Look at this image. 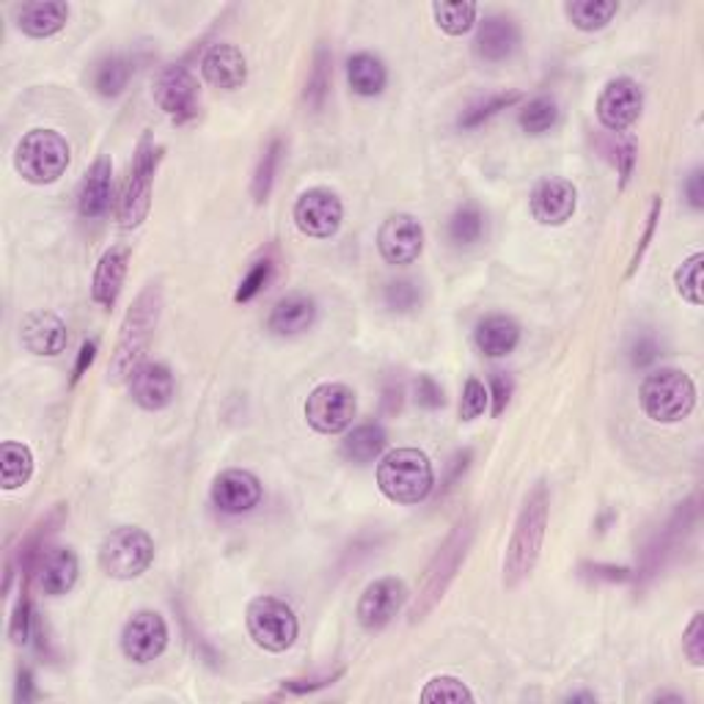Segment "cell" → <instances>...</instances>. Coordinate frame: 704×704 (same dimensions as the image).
Listing matches in <instances>:
<instances>
[{
	"label": "cell",
	"instance_id": "6da1fadb",
	"mask_svg": "<svg viewBox=\"0 0 704 704\" xmlns=\"http://www.w3.org/2000/svg\"><path fill=\"white\" fill-rule=\"evenodd\" d=\"M548 512H551V498H548V487L540 481L526 496L523 509L515 520L512 537H509L507 556H503V586L507 589H515L534 573L542 542H545Z\"/></svg>",
	"mask_w": 704,
	"mask_h": 704
},
{
	"label": "cell",
	"instance_id": "7a4b0ae2",
	"mask_svg": "<svg viewBox=\"0 0 704 704\" xmlns=\"http://www.w3.org/2000/svg\"><path fill=\"white\" fill-rule=\"evenodd\" d=\"M160 306H163L160 284H149L130 306L124 323H121L119 342H116L113 358H110L108 366V375L113 382L130 380L132 371L147 360L149 342H152V334L160 319Z\"/></svg>",
	"mask_w": 704,
	"mask_h": 704
},
{
	"label": "cell",
	"instance_id": "3957f363",
	"mask_svg": "<svg viewBox=\"0 0 704 704\" xmlns=\"http://www.w3.org/2000/svg\"><path fill=\"white\" fill-rule=\"evenodd\" d=\"M474 537H476V518H463L448 537L443 540V545L437 548V553L432 556V562L426 564L424 575H421V584H419V595H415L413 608H410V622H421L432 608L441 603V597L446 595L448 584L454 581L457 575L459 564L465 562L468 556L470 545H474Z\"/></svg>",
	"mask_w": 704,
	"mask_h": 704
},
{
	"label": "cell",
	"instance_id": "277c9868",
	"mask_svg": "<svg viewBox=\"0 0 704 704\" xmlns=\"http://www.w3.org/2000/svg\"><path fill=\"white\" fill-rule=\"evenodd\" d=\"M377 485L393 503H421L432 492V463L419 448H397L377 465Z\"/></svg>",
	"mask_w": 704,
	"mask_h": 704
},
{
	"label": "cell",
	"instance_id": "5b68a950",
	"mask_svg": "<svg viewBox=\"0 0 704 704\" xmlns=\"http://www.w3.org/2000/svg\"><path fill=\"white\" fill-rule=\"evenodd\" d=\"M72 149L55 130H31L14 149V169L31 185H53L69 169Z\"/></svg>",
	"mask_w": 704,
	"mask_h": 704
},
{
	"label": "cell",
	"instance_id": "8992f818",
	"mask_svg": "<svg viewBox=\"0 0 704 704\" xmlns=\"http://www.w3.org/2000/svg\"><path fill=\"white\" fill-rule=\"evenodd\" d=\"M641 408L656 424H678L696 404V386L683 369H658L641 382Z\"/></svg>",
	"mask_w": 704,
	"mask_h": 704
},
{
	"label": "cell",
	"instance_id": "52a82bcc",
	"mask_svg": "<svg viewBox=\"0 0 704 704\" xmlns=\"http://www.w3.org/2000/svg\"><path fill=\"white\" fill-rule=\"evenodd\" d=\"M154 562V540L138 526H119L99 545V567L108 578H141Z\"/></svg>",
	"mask_w": 704,
	"mask_h": 704
},
{
	"label": "cell",
	"instance_id": "ba28073f",
	"mask_svg": "<svg viewBox=\"0 0 704 704\" xmlns=\"http://www.w3.org/2000/svg\"><path fill=\"white\" fill-rule=\"evenodd\" d=\"M248 633L264 652H286L297 641V617L279 597H257L246 611Z\"/></svg>",
	"mask_w": 704,
	"mask_h": 704
},
{
	"label": "cell",
	"instance_id": "9c48e42d",
	"mask_svg": "<svg viewBox=\"0 0 704 704\" xmlns=\"http://www.w3.org/2000/svg\"><path fill=\"white\" fill-rule=\"evenodd\" d=\"M160 152L154 149V143L149 138H143L141 147H138L136 160H132L130 176H127L124 196L119 204V224L121 229H136L147 220L149 207H152V185H154V171H158Z\"/></svg>",
	"mask_w": 704,
	"mask_h": 704
},
{
	"label": "cell",
	"instance_id": "30bf717a",
	"mask_svg": "<svg viewBox=\"0 0 704 704\" xmlns=\"http://www.w3.org/2000/svg\"><path fill=\"white\" fill-rule=\"evenodd\" d=\"M355 410V391L345 382H323L314 388L306 399V419L323 435H339L353 424Z\"/></svg>",
	"mask_w": 704,
	"mask_h": 704
},
{
	"label": "cell",
	"instance_id": "8fae6325",
	"mask_svg": "<svg viewBox=\"0 0 704 704\" xmlns=\"http://www.w3.org/2000/svg\"><path fill=\"white\" fill-rule=\"evenodd\" d=\"M342 220H345L342 198L328 187H312L295 202V226L314 240L334 237L342 229Z\"/></svg>",
	"mask_w": 704,
	"mask_h": 704
},
{
	"label": "cell",
	"instance_id": "7c38bea8",
	"mask_svg": "<svg viewBox=\"0 0 704 704\" xmlns=\"http://www.w3.org/2000/svg\"><path fill=\"white\" fill-rule=\"evenodd\" d=\"M641 110H645V91L630 77L608 80L600 97H597V119L611 132H625L628 127H633Z\"/></svg>",
	"mask_w": 704,
	"mask_h": 704
},
{
	"label": "cell",
	"instance_id": "4fadbf2b",
	"mask_svg": "<svg viewBox=\"0 0 704 704\" xmlns=\"http://www.w3.org/2000/svg\"><path fill=\"white\" fill-rule=\"evenodd\" d=\"M169 647V625L158 611L132 614L121 630V652L132 663H152Z\"/></svg>",
	"mask_w": 704,
	"mask_h": 704
},
{
	"label": "cell",
	"instance_id": "5bb4252c",
	"mask_svg": "<svg viewBox=\"0 0 704 704\" xmlns=\"http://www.w3.org/2000/svg\"><path fill=\"white\" fill-rule=\"evenodd\" d=\"M408 603V586L399 578H377L375 584H369L360 595L358 608H355V617H358L360 628L364 630H382Z\"/></svg>",
	"mask_w": 704,
	"mask_h": 704
},
{
	"label": "cell",
	"instance_id": "9a60e30c",
	"mask_svg": "<svg viewBox=\"0 0 704 704\" xmlns=\"http://www.w3.org/2000/svg\"><path fill=\"white\" fill-rule=\"evenodd\" d=\"M154 99H158L160 108L176 121V124H185V121L196 119L198 113V83L196 77L187 72V66H169V69L160 72L158 83H154Z\"/></svg>",
	"mask_w": 704,
	"mask_h": 704
},
{
	"label": "cell",
	"instance_id": "2e32d148",
	"mask_svg": "<svg viewBox=\"0 0 704 704\" xmlns=\"http://www.w3.org/2000/svg\"><path fill=\"white\" fill-rule=\"evenodd\" d=\"M377 248L388 264H413L424 251V229L413 215L397 213L382 220Z\"/></svg>",
	"mask_w": 704,
	"mask_h": 704
},
{
	"label": "cell",
	"instance_id": "e0dca14e",
	"mask_svg": "<svg viewBox=\"0 0 704 704\" xmlns=\"http://www.w3.org/2000/svg\"><path fill=\"white\" fill-rule=\"evenodd\" d=\"M578 209V191L570 180L551 176L542 180L531 193V215L542 226H564Z\"/></svg>",
	"mask_w": 704,
	"mask_h": 704
},
{
	"label": "cell",
	"instance_id": "ac0fdd59",
	"mask_svg": "<svg viewBox=\"0 0 704 704\" xmlns=\"http://www.w3.org/2000/svg\"><path fill=\"white\" fill-rule=\"evenodd\" d=\"M127 382H130V397L143 410H163L174 402V375L169 366L158 364V360H143Z\"/></svg>",
	"mask_w": 704,
	"mask_h": 704
},
{
	"label": "cell",
	"instance_id": "d6986e66",
	"mask_svg": "<svg viewBox=\"0 0 704 704\" xmlns=\"http://www.w3.org/2000/svg\"><path fill=\"white\" fill-rule=\"evenodd\" d=\"M33 573H36V584L44 595L61 597L66 592H72V586L77 584L80 564H77V556L72 548H42Z\"/></svg>",
	"mask_w": 704,
	"mask_h": 704
},
{
	"label": "cell",
	"instance_id": "ffe728a7",
	"mask_svg": "<svg viewBox=\"0 0 704 704\" xmlns=\"http://www.w3.org/2000/svg\"><path fill=\"white\" fill-rule=\"evenodd\" d=\"M259 501H262V485L251 470L231 468L213 481V503L220 512H251Z\"/></svg>",
	"mask_w": 704,
	"mask_h": 704
},
{
	"label": "cell",
	"instance_id": "44dd1931",
	"mask_svg": "<svg viewBox=\"0 0 704 704\" xmlns=\"http://www.w3.org/2000/svg\"><path fill=\"white\" fill-rule=\"evenodd\" d=\"M202 75L209 86L224 88V91H237L248 80V61L240 47L235 44H213L202 58Z\"/></svg>",
	"mask_w": 704,
	"mask_h": 704
},
{
	"label": "cell",
	"instance_id": "7402d4cb",
	"mask_svg": "<svg viewBox=\"0 0 704 704\" xmlns=\"http://www.w3.org/2000/svg\"><path fill=\"white\" fill-rule=\"evenodd\" d=\"M20 342L33 355H61L66 350V325L50 312H31L20 323Z\"/></svg>",
	"mask_w": 704,
	"mask_h": 704
},
{
	"label": "cell",
	"instance_id": "603a6c76",
	"mask_svg": "<svg viewBox=\"0 0 704 704\" xmlns=\"http://www.w3.org/2000/svg\"><path fill=\"white\" fill-rule=\"evenodd\" d=\"M474 50L481 61L501 64L520 50V28L509 17H487L485 22H479Z\"/></svg>",
	"mask_w": 704,
	"mask_h": 704
},
{
	"label": "cell",
	"instance_id": "cb8c5ba5",
	"mask_svg": "<svg viewBox=\"0 0 704 704\" xmlns=\"http://www.w3.org/2000/svg\"><path fill=\"white\" fill-rule=\"evenodd\" d=\"M110 198H113V165L108 158H99L83 176L77 209L83 218L97 220L110 209Z\"/></svg>",
	"mask_w": 704,
	"mask_h": 704
},
{
	"label": "cell",
	"instance_id": "d4e9b609",
	"mask_svg": "<svg viewBox=\"0 0 704 704\" xmlns=\"http://www.w3.org/2000/svg\"><path fill=\"white\" fill-rule=\"evenodd\" d=\"M127 264H130V248L127 246H113L99 259L97 270H94L91 295L102 308H113L119 301L127 279Z\"/></svg>",
	"mask_w": 704,
	"mask_h": 704
},
{
	"label": "cell",
	"instance_id": "484cf974",
	"mask_svg": "<svg viewBox=\"0 0 704 704\" xmlns=\"http://www.w3.org/2000/svg\"><path fill=\"white\" fill-rule=\"evenodd\" d=\"M69 20V6L61 0H39V3H22L17 9V28L31 39L55 36Z\"/></svg>",
	"mask_w": 704,
	"mask_h": 704
},
{
	"label": "cell",
	"instance_id": "4316f807",
	"mask_svg": "<svg viewBox=\"0 0 704 704\" xmlns=\"http://www.w3.org/2000/svg\"><path fill=\"white\" fill-rule=\"evenodd\" d=\"M317 319V303L308 295H286L284 301L275 303L268 317V328L275 336H297L308 331Z\"/></svg>",
	"mask_w": 704,
	"mask_h": 704
},
{
	"label": "cell",
	"instance_id": "83f0119b",
	"mask_svg": "<svg viewBox=\"0 0 704 704\" xmlns=\"http://www.w3.org/2000/svg\"><path fill=\"white\" fill-rule=\"evenodd\" d=\"M474 342L479 353H485L487 358H503V355H509L518 347L520 325L507 314H490V317H485L476 325Z\"/></svg>",
	"mask_w": 704,
	"mask_h": 704
},
{
	"label": "cell",
	"instance_id": "f1b7e54d",
	"mask_svg": "<svg viewBox=\"0 0 704 704\" xmlns=\"http://www.w3.org/2000/svg\"><path fill=\"white\" fill-rule=\"evenodd\" d=\"M347 80H350V88L360 97H377L386 88L388 72L377 55L355 53L347 61Z\"/></svg>",
	"mask_w": 704,
	"mask_h": 704
},
{
	"label": "cell",
	"instance_id": "f546056e",
	"mask_svg": "<svg viewBox=\"0 0 704 704\" xmlns=\"http://www.w3.org/2000/svg\"><path fill=\"white\" fill-rule=\"evenodd\" d=\"M382 448H386V432H382V426L360 424L342 441V457H345L347 463L366 465L371 463V459L380 457Z\"/></svg>",
	"mask_w": 704,
	"mask_h": 704
},
{
	"label": "cell",
	"instance_id": "4dcf8cb0",
	"mask_svg": "<svg viewBox=\"0 0 704 704\" xmlns=\"http://www.w3.org/2000/svg\"><path fill=\"white\" fill-rule=\"evenodd\" d=\"M33 474V454L25 443L6 441L0 446V485L3 490H20Z\"/></svg>",
	"mask_w": 704,
	"mask_h": 704
},
{
	"label": "cell",
	"instance_id": "1f68e13d",
	"mask_svg": "<svg viewBox=\"0 0 704 704\" xmlns=\"http://www.w3.org/2000/svg\"><path fill=\"white\" fill-rule=\"evenodd\" d=\"M619 11L617 0H573L564 6V14L578 31H600Z\"/></svg>",
	"mask_w": 704,
	"mask_h": 704
},
{
	"label": "cell",
	"instance_id": "d6a6232c",
	"mask_svg": "<svg viewBox=\"0 0 704 704\" xmlns=\"http://www.w3.org/2000/svg\"><path fill=\"white\" fill-rule=\"evenodd\" d=\"M481 237H485V215H481L479 207L465 204L463 209H457V213L452 215V220H448V240H452L454 246H476Z\"/></svg>",
	"mask_w": 704,
	"mask_h": 704
},
{
	"label": "cell",
	"instance_id": "836d02e7",
	"mask_svg": "<svg viewBox=\"0 0 704 704\" xmlns=\"http://www.w3.org/2000/svg\"><path fill=\"white\" fill-rule=\"evenodd\" d=\"M437 28L448 36H463L476 22V3L470 0H457V3H432Z\"/></svg>",
	"mask_w": 704,
	"mask_h": 704
},
{
	"label": "cell",
	"instance_id": "e575fe53",
	"mask_svg": "<svg viewBox=\"0 0 704 704\" xmlns=\"http://www.w3.org/2000/svg\"><path fill=\"white\" fill-rule=\"evenodd\" d=\"M132 75L130 61L121 58V55H110L102 64L97 66V75H94V88H97L102 97H119L127 88Z\"/></svg>",
	"mask_w": 704,
	"mask_h": 704
},
{
	"label": "cell",
	"instance_id": "d590c367",
	"mask_svg": "<svg viewBox=\"0 0 704 704\" xmlns=\"http://www.w3.org/2000/svg\"><path fill=\"white\" fill-rule=\"evenodd\" d=\"M281 154H284V143H281L279 138H273V141H270V147L264 149L262 160H259L257 174H253V198H257V204H264L270 198L275 174H279Z\"/></svg>",
	"mask_w": 704,
	"mask_h": 704
},
{
	"label": "cell",
	"instance_id": "8d00e7d4",
	"mask_svg": "<svg viewBox=\"0 0 704 704\" xmlns=\"http://www.w3.org/2000/svg\"><path fill=\"white\" fill-rule=\"evenodd\" d=\"M556 121H559V105L556 99L551 97L531 99V102L520 110V127H523V132H529V136H542V132L551 130Z\"/></svg>",
	"mask_w": 704,
	"mask_h": 704
},
{
	"label": "cell",
	"instance_id": "74e56055",
	"mask_svg": "<svg viewBox=\"0 0 704 704\" xmlns=\"http://www.w3.org/2000/svg\"><path fill=\"white\" fill-rule=\"evenodd\" d=\"M702 264H704V253H694L691 259H685L683 264L674 273V286L683 295V301H689L691 306H702Z\"/></svg>",
	"mask_w": 704,
	"mask_h": 704
},
{
	"label": "cell",
	"instance_id": "f35d334b",
	"mask_svg": "<svg viewBox=\"0 0 704 704\" xmlns=\"http://www.w3.org/2000/svg\"><path fill=\"white\" fill-rule=\"evenodd\" d=\"M421 702L424 704H463L474 702V694L459 683L457 678H432L426 689L421 691Z\"/></svg>",
	"mask_w": 704,
	"mask_h": 704
},
{
	"label": "cell",
	"instance_id": "ab89813d",
	"mask_svg": "<svg viewBox=\"0 0 704 704\" xmlns=\"http://www.w3.org/2000/svg\"><path fill=\"white\" fill-rule=\"evenodd\" d=\"M515 102H520V94L518 91L496 94V97H490L487 102H479V105H474L470 110H465V116L459 119V127H463V130H476V127L485 124V121L492 119L496 113H501V110L512 108Z\"/></svg>",
	"mask_w": 704,
	"mask_h": 704
},
{
	"label": "cell",
	"instance_id": "60d3db41",
	"mask_svg": "<svg viewBox=\"0 0 704 704\" xmlns=\"http://www.w3.org/2000/svg\"><path fill=\"white\" fill-rule=\"evenodd\" d=\"M328 88H331V55L328 50L319 47L317 58H314L312 77H308V86H306V102L312 105L314 110H319L323 108L325 97H328Z\"/></svg>",
	"mask_w": 704,
	"mask_h": 704
},
{
	"label": "cell",
	"instance_id": "b9f144b4",
	"mask_svg": "<svg viewBox=\"0 0 704 704\" xmlns=\"http://www.w3.org/2000/svg\"><path fill=\"white\" fill-rule=\"evenodd\" d=\"M273 262L270 259H259L257 264H253L251 270H248L246 279L240 281V286H237L235 292V303H248L253 301V297L259 295V292L264 290V286L273 281Z\"/></svg>",
	"mask_w": 704,
	"mask_h": 704
},
{
	"label": "cell",
	"instance_id": "7bdbcfd3",
	"mask_svg": "<svg viewBox=\"0 0 704 704\" xmlns=\"http://www.w3.org/2000/svg\"><path fill=\"white\" fill-rule=\"evenodd\" d=\"M487 402H490V393H487L485 382L468 377L463 386V397H459V419L476 421L487 410Z\"/></svg>",
	"mask_w": 704,
	"mask_h": 704
},
{
	"label": "cell",
	"instance_id": "ee69618b",
	"mask_svg": "<svg viewBox=\"0 0 704 704\" xmlns=\"http://www.w3.org/2000/svg\"><path fill=\"white\" fill-rule=\"evenodd\" d=\"M421 295L419 290H415L413 281H393V284L386 286V306L391 308V312H413L415 306H419Z\"/></svg>",
	"mask_w": 704,
	"mask_h": 704
},
{
	"label": "cell",
	"instance_id": "f6af8a7d",
	"mask_svg": "<svg viewBox=\"0 0 704 704\" xmlns=\"http://www.w3.org/2000/svg\"><path fill=\"white\" fill-rule=\"evenodd\" d=\"M683 652L691 661V667H704V614L696 611L691 619L689 630L683 636Z\"/></svg>",
	"mask_w": 704,
	"mask_h": 704
},
{
	"label": "cell",
	"instance_id": "bcb514c9",
	"mask_svg": "<svg viewBox=\"0 0 704 704\" xmlns=\"http://www.w3.org/2000/svg\"><path fill=\"white\" fill-rule=\"evenodd\" d=\"M9 636L14 645H25L28 636H31V600H28V592H22L20 603H17L14 617H11Z\"/></svg>",
	"mask_w": 704,
	"mask_h": 704
},
{
	"label": "cell",
	"instance_id": "7dc6e473",
	"mask_svg": "<svg viewBox=\"0 0 704 704\" xmlns=\"http://www.w3.org/2000/svg\"><path fill=\"white\" fill-rule=\"evenodd\" d=\"M415 399H419L421 408L437 410L443 404V388L430 375H421L415 382Z\"/></svg>",
	"mask_w": 704,
	"mask_h": 704
},
{
	"label": "cell",
	"instance_id": "c3c4849f",
	"mask_svg": "<svg viewBox=\"0 0 704 704\" xmlns=\"http://www.w3.org/2000/svg\"><path fill=\"white\" fill-rule=\"evenodd\" d=\"M658 218H661V198H656V202H652L650 218H647L645 235H641V242H639V248H636L633 259H630V270H628V275H633V273H636V270H639V262H641V259H645V251H647V246H650L652 235H656V224H658Z\"/></svg>",
	"mask_w": 704,
	"mask_h": 704
},
{
	"label": "cell",
	"instance_id": "681fc988",
	"mask_svg": "<svg viewBox=\"0 0 704 704\" xmlns=\"http://www.w3.org/2000/svg\"><path fill=\"white\" fill-rule=\"evenodd\" d=\"M490 399H492V415H501L507 410L509 397H512V380L507 375H496L490 380Z\"/></svg>",
	"mask_w": 704,
	"mask_h": 704
},
{
	"label": "cell",
	"instance_id": "f907efd6",
	"mask_svg": "<svg viewBox=\"0 0 704 704\" xmlns=\"http://www.w3.org/2000/svg\"><path fill=\"white\" fill-rule=\"evenodd\" d=\"M97 360V342H83L80 353H77V364H75V371H72V386H75L77 380H80L83 375H86L88 369H91V364Z\"/></svg>",
	"mask_w": 704,
	"mask_h": 704
},
{
	"label": "cell",
	"instance_id": "816d5d0a",
	"mask_svg": "<svg viewBox=\"0 0 704 704\" xmlns=\"http://www.w3.org/2000/svg\"><path fill=\"white\" fill-rule=\"evenodd\" d=\"M345 672H336L331 674V678H323V680H292V683H284V691L286 694H308V691H317V689H325V685H331L334 680H339Z\"/></svg>",
	"mask_w": 704,
	"mask_h": 704
},
{
	"label": "cell",
	"instance_id": "f5cc1de1",
	"mask_svg": "<svg viewBox=\"0 0 704 704\" xmlns=\"http://www.w3.org/2000/svg\"><path fill=\"white\" fill-rule=\"evenodd\" d=\"M617 160H619V174H622V187L628 185L630 174H633V163H636V143L625 141L622 147L617 149Z\"/></svg>",
	"mask_w": 704,
	"mask_h": 704
},
{
	"label": "cell",
	"instance_id": "db71d44e",
	"mask_svg": "<svg viewBox=\"0 0 704 704\" xmlns=\"http://www.w3.org/2000/svg\"><path fill=\"white\" fill-rule=\"evenodd\" d=\"M685 193H689L691 207H694V209L704 207V174H702V169H696L694 174L689 176V182H685Z\"/></svg>",
	"mask_w": 704,
	"mask_h": 704
},
{
	"label": "cell",
	"instance_id": "11a10c76",
	"mask_svg": "<svg viewBox=\"0 0 704 704\" xmlns=\"http://www.w3.org/2000/svg\"><path fill=\"white\" fill-rule=\"evenodd\" d=\"M658 358V345L650 339V336H641L633 347V364L636 366H647Z\"/></svg>",
	"mask_w": 704,
	"mask_h": 704
},
{
	"label": "cell",
	"instance_id": "9f6ffc18",
	"mask_svg": "<svg viewBox=\"0 0 704 704\" xmlns=\"http://www.w3.org/2000/svg\"><path fill=\"white\" fill-rule=\"evenodd\" d=\"M33 700V678L28 669H20L17 674V702H31Z\"/></svg>",
	"mask_w": 704,
	"mask_h": 704
},
{
	"label": "cell",
	"instance_id": "6f0895ef",
	"mask_svg": "<svg viewBox=\"0 0 704 704\" xmlns=\"http://www.w3.org/2000/svg\"><path fill=\"white\" fill-rule=\"evenodd\" d=\"M402 408V386L386 388V413H397Z\"/></svg>",
	"mask_w": 704,
	"mask_h": 704
}]
</instances>
